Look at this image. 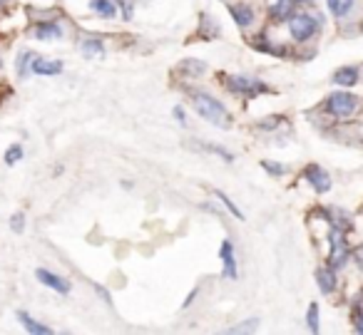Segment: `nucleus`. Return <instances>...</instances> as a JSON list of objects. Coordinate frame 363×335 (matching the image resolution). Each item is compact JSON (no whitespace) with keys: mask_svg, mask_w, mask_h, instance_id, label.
Returning a JSON list of instances; mask_svg holds the SVG:
<instances>
[{"mask_svg":"<svg viewBox=\"0 0 363 335\" xmlns=\"http://www.w3.org/2000/svg\"><path fill=\"white\" fill-rule=\"evenodd\" d=\"M192 105H194V110H197V115L204 117L207 122H212V125L222 127V130H227V127L232 125V117H229V112L224 110L222 102L214 100V97L204 95V92H194Z\"/></svg>","mask_w":363,"mask_h":335,"instance_id":"1","label":"nucleus"},{"mask_svg":"<svg viewBox=\"0 0 363 335\" xmlns=\"http://www.w3.org/2000/svg\"><path fill=\"white\" fill-rule=\"evenodd\" d=\"M316 30H318L316 18H311V16H291L289 18V33H291L294 40H298V42L311 40V38L316 35Z\"/></svg>","mask_w":363,"mask_h":335,"instance_id":"2","label":"nucleus"},{"mask_svg":"<svg viewBox=\"0 0 363 335\" xmlns=\"http://www.w3.org/2000/svg\"><path fill=\"white\" fill-rule=\"evenodd\" d=\"M356 107H358V97L348 95V92H333V95H328V100H326V110L331 112L333 117L353 115Z\"/></svg>","mask_w":363,"mask_h":335,"instance_id":"3","label":"nucleus"},{"mask_svg":"<svg viewBox=\"0 0 363 335\" xmlns=\"http://www.w3.org/2000/svg\"><path fill=\"white\" fill-rule=\"evenodd\" d=\"M227 87L237 95H247V97H254L259 92H264L267 87L257 80H247V77H227Z\"/></svg>","mask_w":363,"mask_h":335,"instance_id":"4","label":"nucleus"},{"mask_svg":"<svg viewBox=\"0 0 363 335\" xmlns=\"http://www.w3.org/2000/svg\"><path fill=\"white\" fill-rule=\"evenodd\" d=\"M346 259H348V251H346L343 234H341V231H333V234H331V256H328V261H331V268H341V266L346 263Z\"/></svg>","mask_w":363,"mask_h":335,"instance_id":"5","label":"nucleus"},{"mask_svg":"<svg viewBox=\"0 0 363 335\" xmlns=\"http://www.w3.org/2000/svg\"><path fill=\"white\" fill-rule=\"evenodd\" d=\"M303 176H306L308 181H311V186L318 191V194H323V191H328L331 189V179H328V174L321 169V166H308L306 171H303Z\"/></svg>","mask_w":363,"mask_h":335,"instance_id":"6","label":"nucleus"},{"mask_svg":"<svg viewBox=\"0 0 363 335\" xmlns=\"http://www.w3.org/2000/svg\"><path fill=\"white\" fill-rule=\"evenodd\" d=\"M35 276H38V280H40V283H45L48 288L57 290V293H67V290H70V283H67L65 278H60V276L50 273V271L38 268V271H35Z\"/></svg>","mask_w":363,"mask_h":335,"instance_id":"7","label":"nucleus"},{"mask_svg":"<svg viewBox=\"0 0 363 335\" xmlns=\"http://www.w3.org/2000/svg\"><path fill=\"white\" fill-rule=\"evenodd\" d=\"M30 70L35 72V75H60V72H62V62L43 60V57H33Z\"/></svg>","mask_w":363,"mask_h":335,"instance_id":"8","label":"nucleus"},{"mask_svg":"<svg viewBox=\"0 0 363 335\" xmlns=\"http://www.w3.org/2000/svg\"><path fill=\"white\" fill-rule=\"evenodd\" d=\"M222 263H224V276L227 278H237V261H234V246L232 241H224L222 244Z\"/></svg>","mask_w":363,"mask_h":335,"instance_id":"9","label":"nucleus"},{"mask_svg":"<svg viewBox=\"0 0 363 335\" xmlns=\"http://www.w3.org/2000/svg\"><path fill=\"white\" fill-rule=\"evenodd\" d=\"M333 82L341 87H353L358 82V70L356 67H341V70L333 72Z\"/></svg>","mask_w":363,"mask_h":335,"instance_id":"10","label":"nucleus"},{"mask_svg":"<svg viewBox=\"0 0 363 335\" xmlns=\"http://www.w3.org/2000/svg\"><path fill=\"white\" fill-rule=\"evenodd\" d=\"M316 278H318L321 293H333V290H336V276H333V268H321L316 273Z\"/></svg>","mask_w":363,"mask_h":335,"instance_id":"11","label":"nucleus"},{"mask_svg":"<svg viewBox=\"0 0 363 335\" xmlns=\"http://www.w3.org/2000/svg\"><path fill=\"white\" fill-rule=\"evenodd\" d=\"M229 11H232V18H234V23H237V25H242V28L252 25V21H254L252 8H247V6H232Z\"/></svg>","mask_w":363,"mask_h":335,"instance_id":"12","label":"nucleus"},{"mask_svg":"<svg viewBox=\"0 0 363 335\" xmlns=\"http://www.w3.org/2000/svg\"><path fill=\"white\" fill-rule=\"evenodd\" d=\"M294 6H296V0H279L277 6L272 8V16L277 21H286V18L294 16Z\"/></svg>","mask_w":363,"mask_h":335,"instance_id":"13","label":"nucleus"},{"mask_svg":"<svg viewBox=\"0 0 363 335\" xmlns=\"http://www.w3.org/2000/svg\"><path fill=\"white\" fill-rule=\"evenodd\" d=\"M62 30L57 23H43V25L35 28V38H40V40H50V38H60Z\"/></svg>","mask_w":363,"mask_h":335,"instance_id":"14","label":"nucleus"},{"mask_svg":"<svg viewBox=\"0 0 363 335\" xmlns=\"http://www.w3.org/2000/svg\"><path fill=\"white\" fill-rule=\"evenodd\" d=\"M90 8L102 18H115V13H117V8H115V3H112V0H92Z\"/></svg>","mask_w":363,"mask_h":335,"instance_id":"15","label":"nucleus"},{"mask_svg":"<svg viewBox=\"0 0 363 335\" xmlns=\"http://www.w3.org/2000/svg\"><path fill=\"white\" fill-rule=\"evenodd\" d=\"M328 11L336 18H346L353 11V0H328Z\"/></svg>","mask_w":363,"mask_h":335,"instance_id":"16","label":"nucleus"},{"mask_svg":"<svg viewBox=\"0 0 363 335\" xmlns=\"http://www.w3.org/2000/svg\"><path fill=\"white\" fill-rule=\"evenodd\" d=\"M18 318H21V323L26 325V330H30V333H40V335L50 333V328H48V325H40L38 320H33L28 313H18Z\"/></svg>","mask_w":363,"mask_h":335,"instance_id":"17","label":"nucleus"},{"mask_svg":"<svg viewBox=\"0 0 363 335\" xmlns=\"http://www.w3.org/2000/svg\"><path fill=\"white\" fill-rule=\"evenodd\" d=\"M105 52V47H102L100 40H85L82 42V55L92 57V55H102Z\"/></svg>","mask_w":363,"mask_h":335,"instance_id":"18","label":"nucleus"},{"mask_svg":"<svg viewBox=\"0 0 363 335\" xmlns=\"http://www.w3.org/2000/svg\"><path fill=\"white\" fill-rule=\"evenodd\" d=\"M308 328H311L313 333H318V305L316 303L308 305Z\"/></svg>","mask_w":363,"mask_h":335,"instance_id":"19","label":"nucleus"},{"mask_svg":"<svg viewBox=\"0 0 363 335\" xmlns=\"http://www.w3.org/2000/svg\"><path fill=\"white\" fill-rule=\"evenodd\" d=\"M21 157H23V149L18 144H13L11 149L6 152V164H16V161L21 159Z\"/></svg>","mask_w":363,"mask_h":335,"instance_id":"20","label":"nucleus"},{"mask_svg":"<svg viewBox=\"0 0 363 335\" xmlns=\"http://www.w3.org/2000/svg\"><path fill=\"white\" fill-rule=\"evenodd\" d=\"M182 70L192 72V75H199V72H204V65L199 60H187V65H182Z\"/></svg>","mask_w":363,"mask_h":335,"instance_id":"21","label":"nucleus"},{"mask_svg":"<svg viewBox=\"0 0 363 335\" xmlns=\"http://www.w3.org/2000/svg\"><path fill=\"white\" fill-rule=\"evenodd\" d=\"M217 196H219V199H222V201H224V206H227V209H229V211H232V214H234V216H237V219H242V211H239V209H237V206H234V201H232V199H229V196H227V194H222V191H217Z\"/></svg>","mask_w":363,"mask_h":335,"instance_id":"22","label":"nucleus"},{"mask_svg":"<svg viewBox=\"0 0 363 335\" xmlns=\"http://www.w3.org/2000/svg\"><path fill=\"white\" fill-rule=\"evenodd\" d=\"M262 166L269 171V174H277V176L284 174V166L281 164H274V161H262Z\"/></svg>","mask_w":363,"mask_h":335,"instance_id":"23","label":"nucleus"},{"mask_svg":"<svg viewBox=\"0 0 363 335\" xmlns=\"http://www.w3.org/2000/svg\"><path fill=\"white\" fill-rule=\"evenodd\" d=\"M353 261L358 263V268L363 271V246H358L356 251H353Z\"/></svg>","mask_w":363,"mask_h":335,"instance_id":"24","label":"nucleus"},{"mask_svg":"<svg viewBox=\"0 0 363 335\" xmlns=\"http://www.w3.org/2000/svg\"><path fill=\"white\" fill-rule=\"evenodd\" d=\"M13 231H23V214H16L13 216Z\"/></svg>","mask_w":363,"mask_h":335,"instance_id":"25","label":"nucleus"},{"mask_svg":"<svg viewBox=\"0 0 363 335\" xmlns=\"http://www.w3.org/2000/svg\"><path fill=\"white\" fill-rule=\"evenodd\" d=\"M277 122H279V117H269V120L262 122V127H264V130H267V127L272 130V127H277Z\"/></svg>","mask_w":363,"mask_h":335,"instance_id":"26","label":"nucleus"},{"mask_svg":"<svg viewBox=\"0 0 363 335\" xmlns=\"http://www.w3.org/2000/svg\"><path fill=\"white\" fill-rule=\"evenodd\" d=\"M174 117L179 122H184V110H182V107H174Z\"/></svg>","mask_w":363,"mask_h":335,"instance_id":"27","label":"nucleus"},{"mask_svg":"<svg viewBox=\"0 0 363 335\" xmlns=\"http://www.w3.org/2000/svg\"><path fill=\"white\" fill-rule=\"evenodd\" d=\"M356 328H358V333H363V318L356 320Z\"/></svg>","mask_w":363,"mask_h":335,"instance_id":"28","label":"nucleus"},{"mask_svg":"<svg viewBox=\"0 0 363 335\" xmlns=\"http://www.w3.org/2000/svg\"><path fill=\"white\" fill-rule=\"evenodd\" d=\"M296 3H303V6H306V3H313V0H296Z\"/></svg>","mask_w":363,"mask_h":335,"instance_id":"29","label":"nucleus"}]
</instances>
